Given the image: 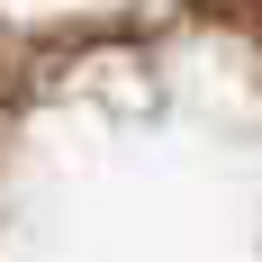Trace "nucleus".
Instances as JSON below:
<instances>
[]
</instances>
